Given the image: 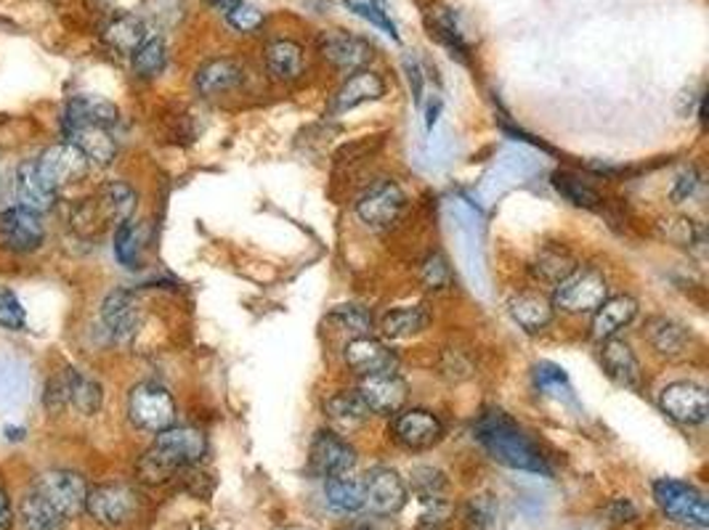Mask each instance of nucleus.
<instances>
[{
	"instance_id": "49",
	"label": "nucleus",
	"mask_w": 709,
	"mask_h": 530,
	"mask_svg": "<svg viewBox=\"0 0 709 530\" xmlns=\"http://www.w3.org/2000/svg\"><path fill=\"white\" fill-rule=\"evenodd\" d=\"M43 406L48 414H59L70 406V382H67V369H61L59 374H54L51 380L43 387Z\"/></svg>"
},
{
	"instance_id": "14",
	"label": "nucleus",
	"mask_w": 709,
	"mask_h": 530,
	"mask_svg": "<svg viewBox=\"0 0 709 530\" xmlns=\"http://www.w3.org/2000/svg\"><path fill=\"white\" fill-rule=\"evenodd\" d=\"M356 465V451L348 441L332 430H319L311 441V451H308V467L319 478H341L348 474Z\"/></svg>"
},
{
	"instance_id": "20",
	"label": "nucleus",
	"mask_w": 709,
	"mask_h": 530,
	"mask_svg": "<svg viewBox=\"0 0 709 530\" xmlns=\"http://www.w3.org/2000/svg\"><path fill=\"white\" fill-rule=\"evenodd\" d=\"M386 96V83L378 72L373 70H359L338 88V94L332 96L330 101V115H345L351 109L362 107V104L378 101V98Z\"/></svg>"
},
{
	"instance_id": "52",
	"label": "nucleus",
	"mask_w": 709,
	"mask_h": 530,
	"mask_svg": "<svg viewBox=\"0 0 709 530\" xmlns=\"http://www.w3.org/2000/svg\"><path fill=\"white\" fill-rule=\"evenodd\" d=\"M421 504H423L421 530H439L444 522H447V517L452 515V504H449L444 496L425 498Z\"/></svg>"
},
{
	"instance_id": "9",
	"label": "nucleus",
	"mask_w": 709,
	"mask_h": 530,
	"mask_svg": "<svg viewBox=\"0 0 709 530\" xmlns=\"http://www.w3.org/2000/svg\"><path fill=\"white\" fill-rule=\"evenodd\" d=\"M391 437L406 451H428L441 443L444 424L434 411L402 409L391 419Z\"/></svg>"
},
{
	"instance_id": "60",
	"label": "nucleus",
	"mask_w": 709,
	"mask_h": 530,
	"mask_svg": "<svg viewBox=\"0 0 709 530\" xmlns=\"http://www.w3.org/2000/svg\"><path fill=\"white\" fill-rule=\"evenodd\" d=\"M571 530H595V528H590V526H579V528H571Z\"/></svg>"
},
{
	"instance_id": "35",
	"label": "nucleus",
	"mask_w": 709,
	"mask_h": 530,
	"mask_svg": "<svg viewBox=\"0 0 709 530\" xmlns=\"http://www.w3.org/2000/svg\"><path fill=\"white\" fill-rule=\"evenodd\" d=\"M324 502L332 511L354 515V511L365 507V491H362L359 480H351L345 474H341V478H327Z\"/></svg>"
},
{
	"instance_id": "18",
	"label": "nucleus",
	"mask_w": 709,
	"mask_h": 530,
	"mask_svg": "<svg viewBox=\"0 0 709 530\" xmlns=\"http://www.w3.org/2000/svg\"><path fill=\"white\" fill-rule=\"evenodd\" d=\"M345 363L354 374L359 377H367V374H380V372H393L399 363V356L393 353L391 348L378 337H354L348 345H345Z\"/></svg>"
},
{
	"instance_id": "58",
	"label": "nucleus",
	"mask_w": 709,
	"mask_h": 530,
	"mask_svg": "<svg viewBox=\"0 0 709 530\" xmlns=\"http://www.w3.org/2000/svg\"><path fill=\"white\" fill-rule=\"evenodd\" d=\"M341 530H378V528H375V522H369V520H354V522H348V526H343Z\"/></svg>"
},
{
	"instance_id": "31",
	"label": "nucleus",
	"mask_w": 709,
	"mask_h": 530,
	"mask_svg": "<svg viewBox=\"0 0 709 530\" xmlns=\"http://www.w3.org/2000/svg\"><path fill=\"white\" fill-rule=\"evenodd\" d=\"M575 268H577V257L560 244L542 246V250L537 252V257L532 261L534 279L542 281V285H551V287H556L558 281L566 279V276H569Z\"/></svg>"
},
{
	"instance_id": "53",
	"label": "nucleus",
	"mask_w": 709,
	"mask_h": 530,
	"mask_svg": "<svg viewBox=\"0 0 709 530\" xmlns=\"http://www.w3.org/2000/svg\"><path fill=\"white\" fill-rule=\"evenodd\" d=\"M150 16L163 27H173L184 16V0H146Z\"/></svg>"
},
{
	"instance_id": "33",
	"label": "nucleus",
	"mask_w": 709,
	"mask_h": 530,
	"mask_svg": "<svg viewBox=\"0 0 709 530\" xmlns=\"http://www.w3.org/2000/svg\"><path fill=\"white\" fill-rule=\"evenodd\" d=\"M22 530H64L67 517L46 502L38 491H29L20 504Z\"/></svg>"
},
{
	"instance_id": "30",
	"label": "nucleus",
	"mask_w": 709,
	"mask_h": 530,
	"mask_svg": "<svg viewBox=\"0 0 709 530\" xmlns=\"http://www.w3.org/2000/svg\"><path fill=\"white\" fill-rule=\"evenodd\" d=\"M96 202L104 209V215H107L109 226L117 228L120 224H126V220H133L139 196H135V191L126 181H109L98 189Z\"/></svg>"
},
{
	"instance_id": "54",
	"label": "nucleus",
	"mask_w": 709,
	"mask_h": 530,
	"mask_svg": "<svg viewBox=\"0 0 709 530\" xmlns=\"http://www.w3.org/2000/svg\"><path fill=\"white\" fill-rule=\"evenodd\" d=\"M699 186H701V176L694 168L681 172V176H677V181H675V186H672V200H675V202L694 200Z\"/></svg>"
},
{
	"instance_id": "59",
	"label": "nucleus",
	"mask_w": 709,
	"mask_h": 530,
	"mask_svg": "<svg viewBox=\"0 0 709 530\" xmlns=\"http://www.w3.org/2000/svg\"><path fill=\"white\" fill-rule=\"evenodd\" d=\"M5 435H9V441H22L24 427H5Z\"/></svg>"
},
{
	"instance_id": "7",
	"label": "nucleus",
	"mask_w": 709,
	"mask_h": 530,
	"mask_svg": "<svg viewBox=\"0 0 709 530\" xmlns=\"http://www.w3.org/2000/svg\"><path fill=\"white\" fill-rule=\"evenodd\" d=\"M33 491H38L51 507H57L61 515L67 517V520L78 517L80 511H85L88 483H85L83 474L75 470H61V467L43 470L38 472V478H35Z\"/></svg>"
},
{
	"instance_id": "41",
	"label": "nucleus",
	"mask_w": 709,
	"mask_h": 530,
	"mask_svg": "<svg viewBox=\"0 0 709 530\" xmlns=\"http://www.w3.org/2000/svg\"><path fill=\"white\" fill-rule=\"evenodd\" d=\"M659 231L667 239L670 244L683 246V250H696V246L705 244V228L696 220L686 218V215H672V218H664L659 224Z\"/></svg>"
},
{
	"instance_id": "34",
	"label": "nucleus",
	"mask_w": 709,
	"mask_h": 530,
	"mask_svg": "<svg viewBox=\"0 0 709 530\" xmlns=\"http://www.w3.org/2000/svg\"><path fill=\"white\" fill-rule=\"evenodd\" d=\"M67 382H70V406L78 411V414L94 417L102 411L104 390L91 374L67 366Z\"/></svg>"
},
{
	"instance_id": "4",
	"label": "nucleus",
	"mask_w": 709,
	"mask_h": 530,
	"mask_svg": "<svg viewBox=\"0 0 709 530\" xmlns=\"http://www.w3.org/2000/svg\"><path fill=\"white\" fill-rule=\"evenodd\" d=\"M653 498L662 507L664 515L670 520L681 522L686 528H707L709 526V507L705 493L696 491L694 485L683 483V480L675 478H659L653 480Z\"/></svg>"
},
{
	"instance_id": "12",
	"label": "nucleus",
	"mask_w": 709,
	"mask_h": 530,
	"mask_svg": "<svg viewBox=\"0 0 709 530\" xmlns=\"http://www.w3.org/2000/svg\"><path fill=\"white\" fill-rule=\"evenodd\" d=\"M317 48L324 61H330L338 72H345V75L365 70L369 59H373V46L365 38L341 33V29H324V33H319Z\"/></svg>"
},
{
	"instance_id": "24",
	"label": "nucleus",
	"mask_w": 709,
	"mask_h": 530,
	"mask_svg": "<svg viewBox=\"0 0 709 530\" xmlns=\"http://www.w3.org/2000/svg\"><path fill=\"white\" fill-rule=\"evenodd\" d=\"M243 80H245V70L239 61H234L229 57H218L205 61V64L197 70L194 88L205 98H213V96L229 94V91L237 88V85H243Z\"/></svg>"
},
{
	"instance_id": "43",
	"label": "nucleus",
	"mask_w": 709,
	"mask_h": 530,
	"mask_svg": "<svg viewBox=\"0 0 709 530\" xmlns=\"http://www.w3.org/2000/svg\"><path fill=\"white\" fill-rule=\"evenodd\" d=\"M330 322H335L343 332H348L354 337H369L375 326L373 316L362 305H338L330 313Z\"/></svg>"
},
{
	"instance_id": "10",
	"label": "nucleus",
	"mask_w": 709,
	"mask_h": 530,
	"mask_svg": "<svg viewBox=\"0 0 709 530\" xmlns=\"http://www.w3.org/2000/svg\"><path fill=\"white\" fill-rule=\"evenodd\" d=\"M362 491H365V507L380 517L399 515L406 507V498H410L404 478L391 467L369 470L362 480Z\"/></svg>"
},
{
	"instance_id": "3",
	"label": "nucleus",
	"mask_w": 709,
	"mask_h": 530,
	"mask_svg": "<svg viewBox=\"0 0 709 530\" xmlns=\"http://www.w3.org/2000/svg\"><path fill=\"white\" fill-rule=\"evenodd\" d=\"M608 298V281L606 276L598 268H590V265H577L566 279H560L556 287H553V308H560L566 313H575V316H582V313H593L603 300Z\"/></svg>"
},
{
	"instance_id": "8",
	"label": "nucleus",
	"mask_w": 709,
	"mask_h": 530,
	"mask_svg": "<svg viewBox=\"0 0 709 530\" xmlns=\"http://www.w3.org/2000/svg\"><path fill=\"white\" fill-rule=\"evenodd\" d=\"M406 205V196L399 183L380 181L375 186H369L365 194L356 202V215L359 220L375 231H386L402 218Z\"/></svg>"
},
{
	"instance_id": "6",
	"label": "nucleus",
	"mask_w": 709,
	"mask_h": 530,
	"mask_svg": "<svg viewBox=\"0 0 709 530\" xmlns=\"http://www.w3.org/2000/svg\"><path fill=\"white\" fill-rule=\"evenodd\" d=\"M85 511L91 520L104 528H122L133 520L139 511V493L126 483H102L88 489L85 496Z\"/></svg>"
},
{
	"instance_id": "40",
	"label": "nucleus",
	"mask_w": 709,
	"mask_h": 530,
	"mask_svg": "<svg viewBox=\"0 0 709 530\" xmlns=\"http://www.w3.org/2000/svg\"><path fill=\"white\" fill-rule=\"evenodd\" d=\"M141 237H144V226L135 220H126L115 228V257L126 268H141Z\"/></svg>"
},
{
	"instance_id": "45",
	"label": "nucleus",
	"mask_w": 709,
	"mask_h": 530,
	"mask_svg": "<svg viewBox=\"0 0 709 530\" xmlns=\"http://www.w3.org/2000/svg\"><path fill=\"white\" fill-rule=\"evenodd\" d=\"M345 9L354 11L356 16H362V20H367L369 24H375V27L383 29L386 35H391L393 40H399V33H397V24L388 20L386 9L378 3V0H343Z\"/></svg>"
},
{
	"instance_id": "26",
	"label": "nucleus",
	"mask_w": 709,
	"mask_h": 530,
	"mask_svg": "<svg viewBox=\"0 0 709 530\" xmlns=\"http://www.w3.org/2000/svg\"><path fill=\"white\" fill-rule=\"evenodd\" d=\"M508 311L510 318H513L527 335H540V332H545L547 326L553 324V316H556V308H553L551 300L537 292L516 294L508 303Z\"/></svg>"
},
{
	"instance_id": "11",
	"label": "nucleus",
	"mask_w": 709,
	"mask_h": 530,
	"mask_svg": "<svg viewBox=\"0 0 709 530\" xmlns=\"http://www.w3.org/2000/svg\"><path fill=\"white\" fill-rule=\"evenodd\" d=\"M659 409L677 424H701L709 414V396L696 382H672L659 393Z\"/></svg>"
},
{
	"instance_id": "28",
	"label": "nucleus",
	"mask_w": 709,
	"mask_h": 530,
	"mask_svg": "<svg viewBox=\"0 0 709 530\" xmlns=\"http://www.w3.org/2000/svg\"><path fill=\"white\" fill-rule=\"evenodd\" d=\"M64 141L75 144L80 152L88 157V162L102 165H113V159L117 157V141L113 138V131L109 128H98V125H83V128H72V131L64 133Z\"/></svg>"
},
{
	"instance_id": "38",
	"label": "nucleus",
	"mask_w": 709,
	"mask_h": 530,
	"mask_svg": "<svg viewBox=\"0 0 709 530\" xmlns=\"http://www.w3.org/2000/svg\"><path fill=\"white\" fill-rule=\"evenodd\" d=\"M553 186L566 202H571L575 207H584V209H595L601 207V194H598L595 186H590L584 178H579L577 172L569 170H556L553 172Z\"/></svg>"
},
{
	"instance_id": "17",
	"label": "nucleus",
	"mask_w": 709,
	"mask_h": 530,
	"mask_svg": "<svg viewBox=\"0 0 709 530\" xmlns=\"http://www.w3.org/2000/svg\"><path fill=\"white\" fill-rule=\"evenodd\" d=\"M102 324L115 342H131L139 329V305L131 289H113L102 300Z\"/></svg>"
},
{
	"instance_id": "36",
	"label": "nucleus",
	"mask_w": 709,
	"mask_h": 530,
	"mask_svg": "<svg viewBox=\"0 0 709 530\" xmlns=\"http://www.w3.org/2000/svg\"><path fill=\"white\" fill-rule=\"evenodd\" d=\"M324 414L332 419L341 427H359L365 424L369 417V409L365 406V400L359 398V393H348L341 390L335 396H330L324 400Z\"/></svg>"
},
{
	"instance_id": "44",
	"label": "nucleus",
	"mask_w": 709,
	"mask_h": 530,
	"mask_svg": "<svg viewBox=\"0 0 709 530\" xmlns=\"http://www.w3.org/2000/svg\"><path fill=\"white\" fill-rule=\"evenodd\" d=\"M421 281L423 287L434 289V292H441V289L452 287L454 281L452 265H449V261L441 255V252H434V255L425 257L421 265Z\"/></svg>"
},
{
	"instance_id": "15",
	"label": "nucleus",
	"mask_w": 709,
	"mask_h": 530,
	"mask_svg": "<svg viewBox=\"0 0 709 530\" xmlns=\"http://www.w3.org/2000/svg\"><path fill=\"white\" fill-rule=\"evenodd\" d=\"M35 162H38L43 178H46V181L57 191L83 181L91 168L88 157H85L75 144H70V141H61V144L48 146Z\"/></svg>"
},
{
	"instance_id": "55",
	"label": "nucleus",
	"mask_w": 709,
	"mask_h": 530,
	"mask_svg": "<svg viewBox=\"0 0 709 530\" xmlns=\"http://www.w3.org/2000/svg\"><path fill=\"white\" fill-rule=\"evenodd\" d=\"M606 517L612 526H627V522H633L638 517V509H635L630 498H614L606 507Z\"/></svg>"
},
{
	"instance_id": "46",
	"label": "nucleus",
	"mask_w": 709,
	"mask_h": 530,
	"mask_svg": "<svg viewBox=\"0 0 709 530\" xmlns=\"http://www.w3.org/2000/svg\"><path fill=\"white\" fill-rule=\"evenodd\" d=\"M412 491H415V496L421 498V502L444 496V491H447V478H444V472L436 470V467H417V470H412Z\"/></svg>"
},
{
	"instance_id": "2",
	"label": "nucleus",
	"mask_w": 709,
	"mask_h": 530,
	"mask_svg": "<svg viewBox=\"0 0 709 530\" xmlns=\"http://www.w3.org/2000/svg\"><path fill=\"white\" fill-rule=\"evenodd\" d=\"M476 441L492 459L510 467V470L551 474V467H547L537 443L523 433L516 419L505 414L503 409H489L478 417Z\"/></svg>"
},
{
	"instance_id": "56",
	"label": "nucleus",
	"mask_w": 709,
	"mask_h": 530,
	"mask_svg": "<svg viewBox=\"0 0 709 530\" xmlns=\"http://www.w3.org/2000/svg\"><path fill=\"white\" fill-rule=\"evenodd\" d=\"M11 526H14V507H11L9 491L0 483V530H11Z\"/></svg>"
},
{
	"instance_id": "32",
	"label": "nucleus",
	"mask_w": 709,
	"mask_h": 530,
	"mask_svg": "<svg viewBox=\"0 0 709 530\" xmlns=\"http://www.w3.org/2000/svg\"><path fill=\"white\" fill-rule=\"evenodd\" d=\"M146 38H150V35H146V24L135 14H117L107 22V27H104V40H107V46L117 53H126V57H131Z\"/></svg>"
},
{
	"instance_id": "16",
	"label": "nucleus",
	"mask_w": 709,
	"mask_h": 530,
	"mask_svg": "<svg viewBox=\"0 0 709 530\" xmlns=\"http://www.w3.org/2000/svg\"><path fill=\"white\" fill-rule=\"evenodd\" d=\"M356 393L365 400L369 414L393 417L397 411H402L406 403V382L404 377H399L397 369H393V372L367 374V377L359 380Z\"/></svg>"
},
{
	"instance_id": "42",
	"label": "nucleus",
	"mask_w": 709,
	"mask_h": 530,
	"mask_svg": "<svg viewBox=\"0 0 709 530\" xmlns=\"http://www.w3.org/2000/svg\"><path fill=\"white\" fill-rule=\"evenodd\" d=\"M534 387H537L540 393H545V396L571 398L569 377H566L564 369L556 366V363L542 361L534 366Z\"/></svg>"
},
{
	"instance_id": "57",
	"label": "nucleus",
	"mask_w": 709,
	"mask_h": 530,
	"mask_svg": "<svg viewBox=\"0 0 709 530\" xmlns=\"http://www.w3.org/2000/svg\"><path fill=\"white\" fill-rule=\"evenodd\" d=\"M208 3H211L213 9L218 11V14L226 16L234 9V5H239V3H243V0H208Z\"/></svg>"
},
{
	"instance_id": "19",
	"label": "nucleus",
	"mask_w": 709,
	"mask_h": 530,
	"mask_svg": "<svg viewBox=\"0 0 709 530\" xmlns=\"http://www.w3.org/2000/svg\"><path fill=\"white\" fill-rule=\"evenodd\" d=\"M643 337L659 356H664L670 361L686 359L690 348H694V332L670 316H651L646 322Z\"/></svg>"
},
{
	"instance_id": "47",
	"label": "nucleus",
	"mask_w": 709,
	"mask_h": 530,
	"mask_svg": "<svg viewBox=\"0 0 709 530\" xmlns=\"http://www.w3.org/2000/svg\"><path fill=\"white\" fill-rule=\"evenodd\" d=\"M465 520L473 530H489L497 520L495 498L486 496V493H478V496H473L471 502H468V507H465Z\"/></svg>"
},
{
	"instance_id": "23",
	"label": "nucleus",
	"mask_w": 709,
	"mask_h": 530,
	"mask_svg": "<svg viewBox=\"0 0 709 530\" xmlns=\"http://www.w3.org/2000/svg\"><path fill=\"white\" fill-rule=\"evenodd\" d=\"M601 363L603 372H606L608 380L616 382V385L627 387V390H640V385H643V372H640L638 356L633 353L630 345L616 340V337L603 340Z\"/></svg>"
},
{
	"instance_id": "27",
	"label": "nucleus",
	"mask_w": 709,
	"mask_h": 530,
	"mask_svg": "<svg viewBox=\"0 0 709 530\" xmlns=\"http://www.w3.org/2000/svg\"><path fill=\"white\" fill-rule=\"evenodd\" d=\"M263 59H267L269 75L280 83H293L304 75L306 57L304 48L289 38H276L267 43V51H263Z\"/></svg>"
},
{
	"instance_id": "37",
	"label": "nucleus",
	"mask_w": 709,
	"mask_h": 530,
	"mask_svg": "<svg viewBox=\"0 0 709 530\" xmlns=\"http://www.w3.org/2000/svg\"><path fill=\"white\" fill-rule=\"evenodd\" d=\"M428 27H430V35H436V40H441L444 46L452 51V57H460L465 61L468 43L462 38L452 9H447V5H434V9L428 11Z\"/></svg>"
},
{
	"instance_id": "13",
	"label": "nucleus",
	"mask_w": 709,
	"mask_h": 530,
	"mask_svg": "<svg viewBox=\"0 0 709 530\" xmlns=\"http://www.w3.org/2000/svg\"><path fill=\"white\" fill-rule=\"evenodd\" d=\"M0 242L5 250L22 252V255L40 250L46 242V226H43L40 215L20 205L3 209L0 213Z\"/></svg>"
},
{
	"instance_id": "25",
	"label": "nucleus",
	"mask_w": 709,
	"mask_h": 530,
	"mask_svg": "<svg viewBox=\"0 0 709 530\" xmlns=\"http://www.w3.org/2000/svg\"><path fill=\"white\" fill-rule=\"evenodd\" d=\"M635 316H638V300L630 294L606 298L593 311V337L601 342L612 340L625 326L633 324Z\"/></svg>"
},
{
	"instance_id": "51",
	"label": "nucleus",
	"mask_w": 709,
	"mask_h": 530,
	"mask_svg": "<svg viewBox=\"0 0 709 530\" xmlns=\"http://www.w3.org/2000/svg\"><path fill=\"white\" fill-rule=\"evenodd\" d=\"M439 369H441V377H447L449 382H460V380H468L473 374V363L468 359L462 350H444L441 361H439Z\"/></svg>"
},
{
	"instance_id": "5",
	"label": "nucleus",
	"mask_w": 709,
	"mask_h": 530,
	"mask_svg": "<svg viewBox=\"0 0 709 530\" xmlns=\"http://www.w3.org/2000/svg\"><path fill=\"white\" fill-rule=\"evenodd\" d=\"M128 417L144 433H163L176 424V400L157 382H139L128 393Z\"/></svg>"
},
{
	"instance_id": "48",
	"label": "nucleus",
	"mask_w": 709,
	"mask_h": 530,
	"mask_svg": "<svg viewBox=\"0 0 709 530\" xmlns=\"http://www.w3.org/2000/svg\"><path fill=\"white\" fill-rule=\"evenodd\" d=\"M0 326L9 332H22L27 326V311L11 289L0 287Z\"/></svg>"
},
{
	"instance_id": "50",
	"label": "nucleus",
	"mask_w": 709,
	"mask_h": 530,
	"mask_svg": "<svg viewBox=\"0 0 709 530\" xmlns=\"http://www.w3.org/2000/svg\"><path fill=\"white\" fill-rule=\"evenodd\" d=\"M224 20L229 22V27L237 29V33H256V29L261 27L267 16H263L261 9H256V5L245 3V0H243L239 5H234V9L224 16Z\"/></svg>"
},
{
	"instance_id": "21",
	"label": "nucleus",
	"mask_w": 709,
	"mask_h": 530,
	"mask_svg": "<svg viewBox=\"0 0 709 530\" xmlns=\"http://www.w3.org/2000/svg\"><path fill=\"white\" fill-rule=\"evenodd\" d=\"M117 107L113 101L102 96H72L67 101L64 115H61V133L72 131V128H83V125H98V128H109L117 122Z\"/></svg>"
},
{
	"instance_id": "29",
	"label": "nucleus",
	"mask_w": 709,
	"mask_h": 530,
	"mask_svg": "<svg viewBox=\"0 0 709 530\" xmlns=\"http://www.w3.org/2000/svg\"><path fill=\"white\" fill-rule=\"evenodd\" d=\"M430 324V311L425 305H402L391 308L383 318H380V332L388 340H406V337H415L421 332L428 329Z\"/></svg>"
},
{
	"instance_id": "39",
	"label": "nucleus",
	"mask_w": 709,
	"mask_h": 530,
	"mask_svg": "<svg viewBox=\"0 0 709 530\" xmlns=\"http://www.w3.org/2000/svg\"><path fill=\"white\" fill-rule=\"evenodd\" d=\"M131 64L139 77H157L165 70V64H168V46H165L163 38H146L131 53Z\"/></svg>"
},
{
	"instance_id": "1",
	"label": "nucleus",
	"mask_w": 709,
	"mask_h": 530,
	"mask_svg": "<svg viewBox=\"0 0 709 530\" xmlns=\"http://www.w3.org/2000/svg\"><path fill=\"white\" fill-rule=\"evenodd\" d=\"M208 454V437L202 430L189 424H170L168 430L157 433L154 443L135 465V474L146 485L168 483L176 472L200 465Z\"/></svg>"
},
{
	"instance_id": "22",
	"label": "nucleus",
	"mask_w": 709,
	"mask_h": 530,
	"mask_svg": "<svg viewBox=\"0 0 709 530\" xmlns=\"http://www.w3.org/2000/svg\"><path fill=\"white\" fill-rule=\"evenodd\" d=\"M14 191H16V202H20V207L33 209V213H38V215L48 213V209L57 205L59 191L54 189L46 178H43V172L35 159L22 162L20 168H16Z\"/></svg>"
}]
</instances>
